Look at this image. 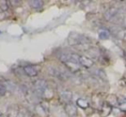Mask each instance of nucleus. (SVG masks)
Here are the masks:
<instances>
[{"label":"nucleus","mask_w":126,"mask_h":117,"mask_svg":"<svg viewBox=\"0 0 126 117\" xmlns=\"http://www.w3.org/2000/svg\"><path fill=\"white\" fill-rule=\"evenodd\" d=\"M79 55L75 54H63L60 57V60L66 65V67L72 72L80 70Z\"/></svg>","instance_id":"nucleus-1"},{"label":"nucleus","mask_w":126,"mask_h":117,"mask_svg":"<svg viewBox=\"0 0 126 117\" xmlns=\"http://www.w3.org/2000/svg\"><path fill=\"white\" fill-rule=\"evenodd\" d=\"M23 72L25 75L29 78L36 77L38 75V70L33 65H25L23 66Z\"/></svg>","instance_id":"nucleus-2"},{"label":"nucleus","mask_w":126,"mask_h":117,"mask_svg":"<svg viewBox=\"0 0 126 117\" xmlns=\"http://www.w3.org/2000/svg\"><path fill=\"white\" fill-rule=\"evenodd\" d=\"M79 63L81 65L84 67H91L94 65V61L90 58L87 57V56H80L79 57Z\"/></svg>","instance_id":"nucleus-3"},{"label":"nucleus","mask_w":126,"mask_h":117,"mask_svg":"<svg viewBox=\"0 0 126 117\" xmlns=\"http://www.w3.org/2000/svg\"><path fill=\"white\" fill-rule=\"evenodd\" d=\"M65 111H66L67 114L70 116H76V113H77V109H76V108L71 103H67L66 104V106H65Z\"/></svg>","instance_id":"nucleus-4"},{"label":"nucleus","mask_w":126,"mask_h":117,"mask_svg":"<svg viewBox=\"0 0 126 117\" xmlns=\"http://www.w3.org/2000/svg\"><path fill=\"white\" fill-rule=\"evenodd\" d=\"M30 6H31L32 9L33 10H39L43 7V2L42 1H39V0H33V1H29Z\"/></svg>","instance_id":"nucleus-5"},{"label":"nucleus","mask_w":126,"mask_h":117,"mask_svg":"<svg viewBox=\"0 0 126 117\" xmlns=\"http://www.w3.org/2000/svg\"><path fill=\"white\" fill-rule=\"evenodd\" d=\"M76 104H77L80 108H81V109H87V108L88 107V105H89L88 102H87L86 100L81 99V98H79L77 101H76Z\"/></svg>","instance_id":"nucleus-6"},{"label":"nucleus","mask_w":126,"mask_h":117,"mask_svg":"<svg viewBox=\"0 0 126 117\" xmlns=\"http://www.w3.org/2000/svg\"><path fill=\"white\" fill-rule=\"evenodd\" d=\"M99 37L102 40H105V39H107L109 37V32L106 31L105 29H101L99 32Z\"/></svg>","instance_id":"nucleus-7"},{"label":"nucleus","mask_w":126,"mask_h":117,"mask_svg":"<svg viewBox=\"0 0 126 117\" xmlns=\"http://www.w3.org/2000/svg\"><path fill=\"white\" fill-rule=\"evenodd\" d=\"M6 91H7L6 85H5L4 84H3V83L0 81V97L5 96V94H6Z\"/></svg>","instance_id":"nucleus-8"},{"label":"nucleus","mask_w":126,"mask_h":117,"mask_svg":"<svg viewBox=\"0 0 126 117\" xmlns=\"http://www.w3.org/2000/svg\"><path fill=\"white\" fill-rule=\"evenodd\" d=\"M62 98H63V101H65V102H69V101H70V99H71V93L68 91L63 92V93L62 94Z\"/></svg>","instance_id":"nucleus-9"},{"label":"nucleus","mask_w":126,"mask_h":117,"mask_svg":"<svg viewBox=\"0 0 126 117\" xmlns=\"http://www.w3.org/2000/svg\"><path fill=\"white\" fill-rule=\"evenodd\" d=\"M9 2L8 1H0V10L5 11L9 9Z\"/></svg>","instance_id":"nucleus-10"},{"label":"nucleus","mask_w":126,"mask_h":117,"mask_svg":"<svg viewBox=\"0 0 126 117\" xmlns=\"http://www.w3.org/2000/svg\"><path fill=\"white\" fill-rule=\"evenodd\" d=\"M118 105H119V109L122 111H126V99L124 100L123 102H119Z\"/></svg>","instance_id":"nucleus-11"},{"label":"nucleus","mask_w":126,"mask_h":117,"mask_svg":"<svg viewBox=\"0 0 126 117\" xmlns=\"http://www.w3.org/2000/svg\"><path fill=\"white\" fill-rule=\"evenodd\" d=\"M0 117H9V116L4 114H3V113H0Z\"/></svg>","instance_id":"nucleus-12"},{"label":"nucleus","mask_w":126,"mask_h":117,"mask_svg":"<svg viewBox=\"0 0 126 117\" xmlns=\"http://www.w3.org/2000/svg\"><path fill=\"white\" fill-rule=\"evenodd\" d=\"M124 82H125V87H126V76H125V79H124Z\"/></svg>","instance_id":"nucleus-13"}]
</instances>
